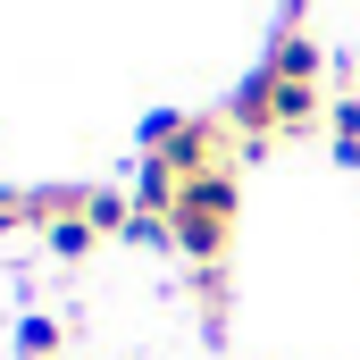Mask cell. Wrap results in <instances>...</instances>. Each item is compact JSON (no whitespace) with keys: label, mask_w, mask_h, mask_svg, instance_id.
Listing matches in <instances>:
<instances>
[{"label":"cell","mask_w":360,"mask_h":360,"mask_svg":"<svg viewBox=\"0 0 360 360\" xmlns=\"http://www.w3.org/2000/svg\"><path fill=\"white\" fill-rule=\"evenodd\" d=\"M59 344H68V327H59V319H42V310H34V319H17V360H51Z\"/></svg>","instance_id":"5b68a950"},{"label":"cell","mask_w":360,"mask_h":360,"mask_svg":"<svg viewBox=\"0 0 360 360\" xmlns=\"http://www.w3.org/2000/svg\"><path fill=\"white\" fill-rule=\"evenodd\" d=\"M176 193H184V176L168 168V160H151V151L134 160V210H143V218H168V210H176Z\"/></svg>","instance_id":"277c9868"},{"label":"cell","mask_w":360,"mask_h":360,"mask_svg":"<svg viewBox=\"0 0 360 360\" xmlns=\"http://www.w3.org/2000/svg\"><path fill=\"white\" fill-rule=\"evenodd\" d=\"M260 68H269V76H285V84H319V76H327V51H319L302 25H285V34L269 42V59H260Z\"/></svg>","instance_id":"3957f363"},{"label":"cell","mask_w":360,"mask_h":360,"mask_svg":"<svg viewBox=\"0 0 360 360\" xmlns=\"http://www.w3.org/2000/svg\"><path fill=\"white\" fill-rule=\"evenodd\" d=\"M235 210H243V184H235V168L184 176L176 210H168V243H176L193 269H218V260H226V243H235Z\"/></svg>","instance_id":"6da1fadb"},{"label":"cell","mask_w":360,"mask_h":360,"mask_svg":"<svg viewBox=\"0 0 360 360\" xmlns=\"http://www.w3.org/2000/svg\"><path fill=\"white\" fill-rule=\"evenodd\" d=\"M42 243H51L59 260H84L92 243H101V226H92V218H59V226H42Z\"/></svg>","instance_id":"8992f818"},{"label":"cell","mask_w":360,"mask_h":360,"mask_svg":"<svg viewBox=\"0 0 360 360\" xmlns=\"http://www.w3.org/2000/svg\"><path fill=\"white\" fill-rule=\"evenodd\" d=\"M151 160H168L176 176H210V168H226V117H193V109H184Z\"/></svg>","instance_id":"7a4b0ae2"},{"label":"cell","mask_w":360,"mask_h":360,"mask_svg":"<svg viewBox=\"0 0 360 360\" xmlns=\"http://www.w3.org/2000/svg\"><path fill=\"white\" fill-rule=\"evenodd\" d=\"M184 109H151V117H143V134H134V143H143V151H160V143H168V126H176Z\"/></svg>","instance_id":"52a82bcc"}]
</instances>
